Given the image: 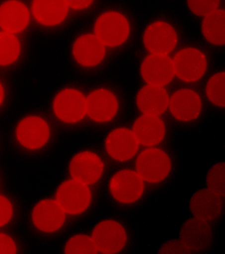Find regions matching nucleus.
Here are the masks:
<instances>
[{
	"label": "nucleus",
	"instance_id": "2eb2a0df",
	"mask_svg": "<svg viewBox=\"0 0 225 254\" xmlns=\"http://www.w3.org/2000/svg\"><path fill=\"white\" fill-rule=\"evenodd\" d=\"M33 220L36 227L45 232L59 229L65 221V211L54 200L39 202L33 210Z\"/></svg>",
	"mask_w": 225,
	"mask_h": 254
},
{
	"label": "nucleus",
	"instance_id": "9d476101",
	"mask_svg": "<svg viewBox=\"0 0 225 254\" xmlns=\"http://www.w3.org/2000/svg\"><path fill=\"white\" fill-rule=\"evenodd\" d=\"M142 75L149 85L162 86L174 75L173 62L167 55H152L147 57L141 67Z\"/></svg>",
	"mask_w": 225,
	"mask_h": 254
},
{
	"label": "nucleus",
	"instance_id": "20e7f679",
	"mask_svg": "<svg viewBox=\"0 0 225 254\" xmlns=\"http://www.w3.org/2000/svg\"><path fill=\"white\" fill-rule=\"evenodd\" d=\"M91 195L87 185L72 180L60 186L57 192V202L64 211L70 214H79L89 207Z\"/></svg>",
	"mask_w": 225,
	"mask_h": 254
},
{
	"label": "nucleus",
	"instance_id": "aec40b11",
	"mask_svg": "<svg viewBox=\"0 0 225 254\" xmlns=\"http://www.w3.org/2000/svg\"><path fill=\"white\" fill-rule=\"evenodd\" d=\"M168 103V94L160 86L147 85L137 97V105L144 115H160L167 109Z\"/></svg>",
	"mask_w": 225,
	"mask_h": 254
},
{
	"label": "nucleus",
	"instance_id": "f3484780",
	"mask_svg": "<svg viewBox=\"0 0 225 254\" xmlns=\"http://www.w3.org/2000/svg\"><path fill=\"white\" fill-rule=\"evenodd\" d=\"M222 205L220 195L208 189L197 191L190 202L193 215L206 221H212L218 218L222 212Z\"/></svg>",
	"mask_w": 225,
	"mask_h": 254
},
{
	"label": "nucleus",
	"instance_id": "7c9ffc66",
	"mask_svg": "<svg viewBox=\"0 0 225 254\" xmlns=\"http://www.w3.org/2000/svg\"><path fill=\"white\" fill-rule=\"evenodd\" d=\"M16 246L11 238L0 234V254H15Z\"/></svg>",
	"mask_w": 225,
	"mask_h": 254
},
{
	"label": "nucleus",
	"instance_id": "6ab92c4d",
	"mask_svg": "<svg viewBox=\"0 0 225 254\" xmlns=\"http://www.w3.org/2000/svg\"><path fill=\"white\" fill-rule=\"evenodd\" d=\"M133 132L139 143L152 146L159 143L163 139L165 127L158 116L144 115L137 119Z\"/></svg>",
	"mask_w": 225,
	"mask_h": 254
},
{
	"label": "nucleus",
	"instance_id": "7ed1b4c3",
	"mask_svg": "<svg viewBox=\"0 0 225 254\" xmlns=\"http://www.w3.org/2000/svg\"><path fill=\"white\" fill-rule=\"evenodd\" d=\"M92 239L97 251L104 254L117 253L126 245L125 229L118 222L104 221L96 226Z\"/></svg>",
	"mask_w": 225,
	"mask_h": 254
},
{
	"label": "nucleus",
	"instance_id": "9b49d317",
	"mask_svg": "<svg viewBox=\"0 0 225 254\" xmlns=\"http://www.w3.org/2000/svg\"><path fill=\"white\" fill-rule=\"evenodd\" d=\"M180 238V241L190 251H203L207 249L212 242V230L208 222L194 217L183 224Z\"/></svg>",
	"mask_w": 225,
	"mask_h": 254
},
{
	"label": "nucleus",
	"instance_id": "6e6552de",
	"mask_svg": "<svg viewBox=\"0 0 225 254\" xmlns=\"http://www.w3.org/2000/svg\"><path fill=\"white\" fill-rule=\"evenodd\" d=\"M54 109L62 121L68 123H77L87 113L86 99L77 90H64L56 97Z\"/></svg>",
	"mask_w": 225,
	"mask_h": 254
},
{
	"label": "nucleus",
	"instance_id": "2f4dec72",
	"mask_svg": "<svg viewBox=\"0 0 225 254\" xmlns=\"http://www.w3.org/2000/svg\"><path fill=\"white\" fill-rule=\"evenodd\" d=\"M68 6L74 9H83L91 4L93 0H66Z\"/></svg>",
	"mask_w": 225,
	"mask_h": 254
},
{
	"label": "nucleus",
	"instance_id": "f257e3e1",
	"mask_svg": "<svg viewBox=\"0 0 225 254\" xmlns=\"http://www.w3.org/2000/svg\"><path fill=\"white\" fill-rule=\"evenodd\" d=\"M137 173L144 181L155 183L165 179L171 169L167 154L158 149H148L139 155Z\"/></svg>",
	"mask_w": 225,
	"mask_h": 254
},
{
	"label": "nucleus",
	"instance_id": "5701e85b",
	"mask_svg": "<svg viewBox=\"0 0 225 254\" xmlns=\"http://www.w3.org/2000/svg\"><path fill=\"white\" fill-rule=\"evenodd\" d=\"M225 11L217 9L205 17L202 25L203 34L211 43L224 45L225 43Z\"/></svg>",
	"mask_w": 225,
	"mask_h": 254
},
{
	"label": "nucleus",
	"instance_id": "473e14b6",
	"mask_svg": "<svg viewBox=\"0 0 225 254\" xmlns=\"http://www.w3.org/2000/svg\"><path fill=\"white\" fill-rule=\"evenodd\" d=\"M3 89H2L1 84H0V104H1L2 101H3Z\"/></svg>",
	"mask_w": 225,
	"mask_h": 254
},
{
	"label": "nucleus",
	"instance_id": "a878e982",
	"mask_svg": "<svg viewBox=\"0 0 225 254\" xmlns=\"http://www.w3.org/2000/svg\"><path fill=\"white\" fill-rule=\"evenodd\" d=\"M225 164L220 163L211 168L207 175L208 189L220 196L225 194Z\"/></svg>",
	"mask_w": 225,
	"mask_h": 254
},
{
	"label": "nucleus",
	"instance_id": "39448f33",
	"mask_svg": "<svg viewBox=\"0 0 225 254\" xmlns=\"http://www.w3.org/2000/svg\"><path fill=\"white\" fill-rule=\"evenodd\" d=\"M144 180L136 172L124 170L115 174L110 182V191L118 201L131 203L142 196Z\"/></svg>",
	"mask_w": 225,
	"mask_h": 254
},
{
	"label": "nucleus",
	"instance_id": "0eeeda50",
	"mask_svg": "<svg viewBox=\"0 0 225 254\" xmlns=\"http://www.w3.org/2000/svg\"><path fill=\"white\" fill-rule=\"evenodd\" d=\"M172 62L174 73L183 81H198L206 72V57L198 49L189 48L182 50L176 55Z\"/></svg>",
	"mask_w": 225,
	"mask_h": 254
},
{
	"label": "nucleus",
	"instance_id": "b1692460",
	"mask_svg": "<svg viewBox=\"0 0 225 254\" xmlns=\"http://www.w3.org/2000/svg\"><path fill=\"white\" fill-rule=\"evenodd\" d=\"M19 53V43L16 37L8 32L0 33V65L13 63Z\"/></svg>",
	"mask_w": 225,
	"mask_h": 254
},
{
	"label": "nucleus",
	"instance_id": "a211bd4d",
	"mask_svg": "<svg viewBox=\"0 0 225 254\" xmlns=\"http://www.w3.org/2000/svg\"><path fill=\"white\" fill-rule=\"evenodd\" d=\"M105 53V45L96 35L82 36L76 41L74 47L76 61L88 67L98 65L103 60Z\"/></svg>",
	"mask_w": 225,
	"mask_h": 254
},
{
	"label": "nucleus",
	"instance_id": "412c9836",
	"mask_svg": "<svg viewBox=\"0 0 225 254\" xmlns=\"http://www.w3.org/2000/svg\"><path fill=\"white\" fill-rule=\"evenodd\" d=\"M29 19V11L21 2L11 0L0 7V26L8 33L21 31L27 27Z\"/></svg>",
	"mask_w": 225,
	"mask_h": 254
},
{
	"label": "nucleus",
	"instance_id": "4468645a",
	"mask_svg": "<svg viewBox=\"0 0 225 254\" xmlns=\"http://www.w3.org/2000/svg\"><path fill=\"white\" fill-rule=\"evenodd\" d=\"M49 127L41 118H26L18 126L17 137L20 143L28 149L43 147L49 138Z\"/></svg>",
	"mask_w": 225,
	"mask_h": 254
},
{
	"label": "nucleus",
	"instance_id": "bb28decb",
	"mask_svg": "<svg viewBox=\"0 0 225 254\" xmlns=\"http://www.w3.org/2000/svg\"><path fill=\"white\" fill-rule=\"evenodd\" d=\"M66 254H96L97 249L92 238L85 235H76L66 246Z\"/></svg>",
	"mask_w": 225,
	"mask_h": 254
},
{
	"label": "nucleus",
	"instance_id": "dca6fc26",
	"mask_svg": "<svg viewBox=\"0 0 225 254\" xmlns=\"http://www.w3.org/2000/svg\"><path fill=\"white\" fill-rule=\"evenodd\" d=\"M172 115L181 121H190L200 115L202 102L196 92L182 89L176 92L170 101Z\"/></svg>",
	"mask_w": 225,
	"mask_h": 254
},
{
	"label": "nucleus",
	"instance_id": "ddd939ff",
	"mask_svg": "<svg viewBox=\"0 0 225 254\" xmlns=\"http://www.w3.org/2000/svg\"><path fill=\"white\" fill-rule=\"evenodd\" d=\"M87 113L98 123H105L113 119L118 109L117 99L113 93L106 89L92 92L86 100Z\"/></svg>",
	"mask_w": 225,
	"mask_h": 254
},
{
	"label": "nucleus",
	"instance_id": "393cba45",
	"mask_svg": "<svg viewBox=\"0 0 225 254\" xmlns=\"http://www.w3.org/2000/svg\"><path fill=\"white\" fill-rule=\"evenodd\" d=\"M225 75L224 72L213 76L207 85V95L214 105L224 107Z\"/></svg>",
	"mask_w": 225,
	"mask_h": 254
},
{
	"label": "nucleus",
	"instance_id": "f03ea898",
	"mask_svg": "<svg viewBox=\"0 0 225 254\" xmlns=\"http://www.w3.org/2000/svg\"><path fill=\"white\" fill-rule=\"evenodd\" d=\"M95 33L104 45L117 47L127 40L130 34L129 23L121 13L107 12L96 21Z\"/></svg>",
	"mask_w": 225,
	"mask_h": 254
},
{
	"label": "nucleus",
	"instance_id": "f8f14e48",
	"mask_svg": "<svg viewBox=\"0 0 225 254\" xmlns=\"http://www.w3.org/2000/svg\"><path fill=\"white\" fill-rule=\"evenodd\" d=\"M139 142L134 132L126 128L112 131L106 140V148L113 159L120 161L132 159L138 151Z\"/></svg>",
	"mask_w": 225,
	"mask_h": 254
},
{
	"label": "nucleus",
	"instance_id": "cd10ccee",
	"mask_svg": "<svg viewBox=\"0 0 225 254\" xmlns=\"http://www.w3.org/2000/svg\"><path fill=\"white\" fill-rule=\"evenodd\" d=\"M188 3L193 13L206 16L218 9L220 0H188Z\"/></svg>",
	"mask_w": 225,
	"mask_h": 254
},
{
	"label": "nucleus",
	"instance_id": "c85d7f7f",
	"mask_svg": "<svg viewBox=\"0 0 225 254\" xmlns=\"http://www.w3.org/2000/svg\"><path fill=\"white\" fill-rule=\"evenodd\" d=\"M191 251L180 240L166 242L158 251V254H190Z\"/></svg>",
	"mask_w": 225,
	"mask_h": 254
},
{
	"label": "nucleus",
	"instance_id": "423d86ee",
	"mask_svg": "<svg viewBox=\"0 0 225 254\" xmlns=\"http://www.w3.org/2000/svg\"><path fill=\"white\" fill-rule=\"evenodd\" d=\"M177 39L174 28L162 21L149 26L144 37L147 49L154 55H167L175 48Z\"/></svg>",
	"mask_w": 225,
	"mask_h": 254
},
{
	"label": "nucleus",
	"instance_id": "c756f323",
	"mask_svg": "<svg viewBox=\"0 0 225 254\" xmlns=\"http://www.w3.org/2000/svg\"><path fill=\"white\" fill-rule=\"evenodd\" d=\"M13 209L9 200L0 195V227L5 225L11 219Z\"/></svg>",
	"mask_w": 225,
	"mask_h": 254
},
{
	"label": "nucleus",
	"instance_id": "1a4fd4ad",
	"mask_svg": "<svg viewBox=\"0 0 225 254\" xmlns=\"http://www.w3.org/2000/svg\"><path fill=\"white\" fill-rule=\"evenodd\" d=\"M104 164L95 153L83 151L78 153L70 163V173L74 180L89 185L95 183L103 173Z\"/></svg>",
	"mask_w": 225,
	"mask_h": 254
},
{
	"label": "nucleus",
	"instance_id": "4be33fe9",
	"mask_svg": "<svg viewBox=\"0 0 225 254\" xmlns=\"http://www.w3.org/2000/svg\"><path fill=\"white\" fill-rule=\"evenodd\" d=\"M33 11L40 23L54 25L65 19L68 5L66 0H34Z\"/></svg>",
	"mask_w": 225,
	"mask_h": 254
}]
</instances>
